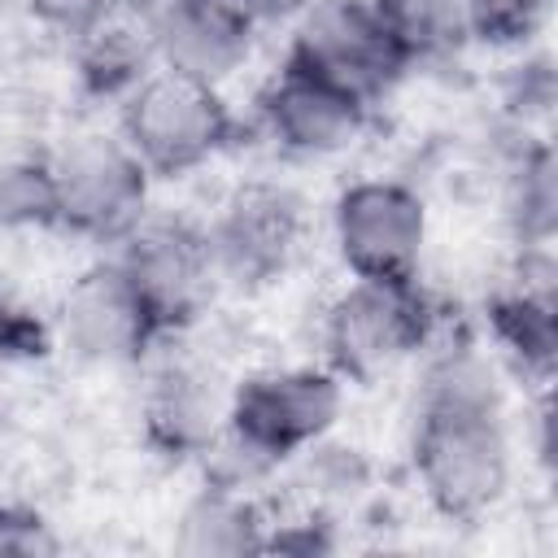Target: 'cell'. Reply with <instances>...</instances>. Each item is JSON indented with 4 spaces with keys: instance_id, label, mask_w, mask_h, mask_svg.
<instances>
[{
    "instance_id": "cell-18",
    "label": "cell",
    "mask_w": 558,
    "mask_h": 558,
    "mask_svg": "<svg viewBox=\"0 0 558 558\" xmlns=\"http://www.w3.org/2000/svg\"><path fill=\"white\" fill-rule=\"evenodd\" d=\"M410 65H440L471 48L462 0H375Z\"/></svg>"
},
{
    "instance_id": "cell-20",
    "label": "cell",
    "mask_w": 558,
    "mask_h": 558,
    "mask_svg": "<svg viewBox=\"0 0 558 558\" xmlns=\"http://www.w3.org/2000/svg\"><path fill=\"white\" fill-rule=\"evenodd\" d=\"M462 13H466L471 44L514 52V48H527L549 26L554 0H462Z\"/></svg>"
},
{
    "instance_id": "cell-19",
    "label": "cell",
    "mask_w": 558,
    "mask_h": 558,
    "mask_svg": "<svg viewBox=\"0 0 558 558\" xmlns=\"http://www.w3.org/2000/svg\"><path fill=\"white\" fill-rule=\"evenodd\" d=\"M0 231H57V187L48 153H13L0 157Z\"/></svg>"
},
{
    "instance_id": "cell-21",
    "label": "cell",
    "mask_w": 558,
    "mask_h": 558,
    "mask_svg": "<svg viewBox=\"0 0 558 558\" xmlns=\"http://www.w3.org/2000/svg\"><path fill=\"white\" fill-rule=\"evenodd\" d=\"M131 9H140V0H22V13H26L35 26L61 35V39H70V44H74L78 35H87V31L105 26V22H113L118 13H131Z\"/></svg>"
},
{
    "instance_id": "cell-3",
    "label": "cell",
    "mask_w": 558,
    "mask_h": 558,
    "mask_svg": "<svg viewBox=\"0 0 558 558\" xmlns=\"http://www.w3.org/2000/svg\"><path fill=\"white\" fill-rule=\"evenodd\" d=\"M440 336V314L423 279H353L318 314L323 366L349 388L379 384Z\"/></svg>"
},
{
    "instance_id": "cell-8",
    "label": "cell",
    "mask_w": 558,
    "mask_h": 558,
    "mask_svg": "<svg viewBox=\"0 0 558 558\" xmlns=\"http://www.w3.org/2000/svg\"><path fill=\"white\" fill-rule=\"evenodd\" d=\"M327 235L344 275L414 279L432 240V214L414 183L392 174H366L331 196Z\"/></svg>"
},
{
    "instance_id": "cell-12",
    "label": "cell",
    "mask_w": 558,
    "mask_h": 558,
    "mask_svg": "<svg viewBox=\"0 0 558 558\" xmlns=\"http://www.w3.org/2000/svg\"><path fill=\"white\" fill-rule=\"evenodd\" d=\"M144 31L166 74L227 87L257 44V9L248 0H148Z\"/></svg>"
},
{
    "instance_id": "cell-4",
    "label": "cell",
    "mask_w": 558,
    "mask_h": 558,
    "mask_svg": "<svg viewBox=\"0 0 558 558\" xmlns=\"http://www.w3.org/2000/svg\"><path fill=\"white\" fill-rule=\"evenodd\" d=\"M113 131L144 161V170L157 183H166V179H187L214 157H222L240 135V118L227 105L222 87H205V83L153 70L118 105Z\"/></svg>"
},
{
    "instance_id": "cell-23",
    "label": "cell",
    "mask_w": 558,
    "mask_h": 558,
    "mask_svg": "<svg viewBox=\"0 0 558 558\" xmlns=\"http://www.w3.org/2000/svg\"><path fill=\"white\" fill-rule=\"evenodd\" d=\"M57 536L44 523V514L26 510V506H0V554H52Z\"/></svg>"
},
{
    "instance_id": "cell-15",
    "label": "cell",
    "mask_w": 558,
    "mask_h": 558,
    "mask_svg": "<svg viewBox=\"0 0 558 558\" xmlns=\"http://www.w3.org/2000/svg\"><path fill=\"white\" fill-rule=\"evenodd\" d=\"M270 541V519L257 497L240 484L205 480L179 510L170 545L187 558H240L262 554Z\"/></svg>"
},
{
    "instance_id": "cell-6",
    "label": "cell",
    "mask_w": 558,
    "mask_h": 558,
    "mask_svg": "<svg viewBox=\"0 0 558 558\" xmlns=\"http://www.w3.org/2000/svg\"><path fill=\"white\" fill-rule=\"evenodd\" d=\"M57 231L87 244H118L153 201V174L118 131H78L48 153Z\"/></svg>"
},
{
    "instance_id": "cell-9",
    "label": "cell",
    "mask_w": 558,
    "mask_h": 558,
    "mask_svg": "<svg viewBox=\"0 0 558 558\" xmlns=\"http://www.w3.org/2000/svg\"><path fill=\"white\" fill-rule=\"evenodd\" d=\"M109 257L144 296L166 340L187 331L218 292L205 248V227L183 214L148 209L118 244H109Z\"/></svg>"
},
{
    "instance_id": "cell-1",
    "label": "cell",
    "mask_w": 558,
    "mask_h": 558,
    "mask_svg": "<svg viewBox=\"0 0 558 558\" xmlns=\"http://www.w3.org/2000/svg\"><path fill=\"white\" fill-rule=\"evenodd\" d=\"M410 471L432 514L480 523L514 480V440L497 357L475 340L440 336L423 349L410 427Z\"/></svg>"
},
{
    "instance_id": "cell-5",
    "label": "cell",
    "mask_w": 558,
    "mask_h": 558,
    "mask_svg": "<svg viewBox=\"0 0 558 558\" xmlns=\"http://www.w3.org/2000/svg\"><path fill=\"white\" fill-rule=\"evenodd\" d=\"M218 288L262 292L275 288L305 253L310 209L283 179H244L201 222Z\"/></svg>"
},
{
    "instance_id": "cell-2",
    "label": "cell",
    "mask_w": 558,
    "mask_h": 558,
    "mask_svg": "<svg viewBox=\"0 0 558 558\" xmlns=\"http://www.w3.org/2000/svg\"><path fill=\"white\" fill-rule=\"evenodd\" d=\"M349 384L323 362L262 366L227 388L222 432L209 445V480L253 488L270 471L323 445L344 414Z\"/></svg>"
},
{
    "instance_id": "cell-13",
    "label": "cell",
    "mask_w": 558,
    "mask_h": 558,
    "mask_svg": "<svg viewBox=\"0 0 558 558\" xmlns=\"http://www.w3.org/2000/svg\"><path fill=\"white\" fill-rule=\"evenodd\" d=\"M227 388H218V375L192 357L157 362L144 388V432L153 449L166 458H205L222 432Z\"/></svg>"
},
{
    "instance_id": "cell-16",
    "label": "cell",
    "mask_w": 558,
    "mask_h": 558,
    "mask_svg": "<svg viewBox=\"0 0 558 558\" xmlns=\"http://www.w3.org/2000/svg\"><path fill=\"white\" fill-rule=\"evenodd\" d=\"M74 65H78L74 74H78L87 96L122 105L157 70L153 44H148V31H144V9L118 13L113 22L78 35L74 39Z\"/></svg>"
},
{
    "instance_id": "cell-7",
    "label": "cell",
    "mask_w": 558,
    "mask_h": 558,
    "mask_svg": "<svg viewBox=\"0 0 558 558\" xmlns=\"http://www.w3.org/2000/svg\"><path fill=\"white\" fill-rule=\"evenodd\" d=\"M283 61L353 92L371 109L384 105L414 70L375 0H305Z\"/></svg>"
},
{
    "instance_id": "cell-11",
    "label": "cell",
    "mask_w": 558,
    "mask_h": 558,
    "mask_svg": "<svg viewBox=\"0 0 558 558\" xmlns=\"http://www.w3.org/2000/svg\"><path fill=\"white\" fill-rule=\"evenodd\" d=\"M253 118L275 153L296 157V161H327V157L349 153L366 135L371 105L318 78L314 70L283 61L262 83L253 100Z\"/></svg>"
},
{
    "instance_id": "cell-14",
    "label": "cell",
    "mask_w": 558,
    "mask_h": 558,
    "mask_svg": "<svg viewBox=\"0 0 558 558\" xmlns=\"http://www.w3.org/2000/svg\"><path fill=\"white\" fill-rule=\"evenodd\" d=\"M549 275L554 270L532 279L523 266L519 279H510L484 305L488 353L536 388H549L554 362H558V301H554Z\"/></svg>"
},
{
    "instance_id": "cell-17",
    "label": "cell",
    "mask_w": 558,
    "mask_h": 558,
    "mask_svg": "<svg viewBox=\"0 0 558 558\" xmlns=\"http://www.w3.org/2000/svg\"><path fill=\"white\" fill-rule=\"evenodd\" d=\"M506 222L519 248H549L558 227V174L549 140H527L506 179Z\"/></svg>"
},
{
    "instance_id": "cell-10",
    "label": "cell",
    "mask_w": 558,
    "mask_h": 558,
    "mask_svg": "<svg viewBox=\"0 0 558 558\" xmlns=\"http://www.w3.org/2000/svg\"><path fill=\"white\" fill-rule=\"evenodd\" d=\"M52 336L83 366H140L166 340L153 310L109 253L70 279L52 314Z\"/></svg>"
},
{
    "instance_id": "cell-22",
    "label": "cell",
    "mask_w": 558,
    "mask_h": 558,
    "mask_svg": "<svg viewBox=\"0 0 558 558\" xmlns=\"http://www.w3.org/2000/svg\"><path fill=\"white\" fill-rule=\"evenodd\" d=\"M57 344L52 323L0 288V362H35Z\"/></svg>"
}]
</instances>
